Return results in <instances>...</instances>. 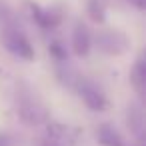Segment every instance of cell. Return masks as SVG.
<instances>
[{"mask_svg":"<svg viewBox=\"0 0 146 146\" xmlns=\"http://www.w3.org/2000/svg\"><path fill=\"white\" fill-rule=\"evenodd\" d=\"M0 42L4 44V48H6L10 54L22 58V60H26V62H32L34 56H36V54H34V46L30 44V40L26 38V34H24L16 24H12V26H2V32H0Z\"/></svg>","mask_w":146,"mask_h":146,"instance_id":"cell-1","label":"cell"},{"mask_svg":"<svg viewBox=\"0 0 146 146\" xmlns=\"http://www.w3.org/2000/svg\"><path fill=\"white\" fill-rule=\"evenodd\" d=\"M124 2L132 4V6L138 8V10H144V8H146V0H124Z\"/></svg>","mask_w":146,"mask_h":146,"instance_id":"cell-12","label":"cell"},{"mask_svg":"<svg viewBox=\"0 0 146 146\" xmlns=\"http://www.w3.org/2000/svg\"><path fill=\"white\" fill-rule=\"evenodd\" d=\"M42 146H60V142H56V140L48 138V140H44V144H42Z\"/></svg>","mask_w":146,"mask_h":146,"instance_id":"cell-14","label":"cell"},{"mask_svg":"<svg viewBox=\"0 0 146 146\" xmlns=\"http://www.w3.org/2000/svg\"><path fill=\"white\" fill-rule=\"evenodd\" d=\"M96 142L100 146H126L122 134L112 124H108V122H104V124L98 126V130H96Z\"/></svg>","mask_w":146,"mask_h":146,"instance_id":"cell-7","label":"cell"},{"mask_svg":"<svg viewBox=\"0 0 146 146\" xmlns=\"http://www.w3.org/2000/svg\"><path fill=\"white\" fill-rule=\"evenodd\" d=\"M90 48H92V36H90V30L84 22H76L74 24V30H72V50L76 56L80 58H86L90 54Z\"/></svg>","mask_w":146,"mask_h":146,"instance_id":"cell-6","label":"cell"},{"mask_svg":"<svg viewBox=\"0 0 146 146\" xmlns=\"http://www.w3.org/2000/svg\"><path fill=\"white\" fill-rule=\"evenodd\" d=\"M16 112H18L20 122L26 126H38V124L48 120L46 108L40 102H36L34 96L26 88H20L18 96H16Z\"/></svg>","mask_w":146,"mask_h":146,"instance_id":"cell-2","label":"cell"},{"mask_svg":"<svg viewBox=\"0 0 146 146\" xmlns=\"http://www.w3.org/2000/svg\"><path fill=\"white\" fill-rule=\"evenodd\" d=\"M28 10H30L32 20L42 30H54L56 26H60V22L64 18L62 10H58V8H42L40 4H34V2H28Z\"/></svg>","mask_w":146,"mask_h":146,"instance_id":"cell-5","label":"cell"},{"mask_svg":"<svg viewBox=\"0 0 146 146\" xmlns=\"http://www.w3.org/2000/svg\"><path fill=\"white\" fill-rule=\"evenodd\" d=\"M0 146H10V136L8 134H0Z\"/></svg>","mask_w":146,"mask_h":146,"instance_id":"cell-13","label":"cell"},{"mask_svg":"<svg viewBox=\"0 0 146 146\" xmlns=\"http://www.w3.org/2000/svg\"><path fill=\"white\" fill-rule=\"evenodd\" d=\"M86 12L92 18V22H96V24L106 22V2L104 0H88L86 2Z\"/></svg>","mask_w":146,"mask_h":146,"instance_id":"cell-9","label":"cell"},{"mask_svg":"<svg viewBox=\"0 0 146 146\" xmlns=\"http://www.w3.org/2000/svg\"><path fill=\"white\" fill-rule=\"evenodd\" d=\"M130 82L134 86V90L138 92V96H144V88H146V62L144 58H138L134 68L130 70Z\"/></svg>","mask_w":146,"mask_h":146,"instance_id":"cell-8","label":"cell"},{"mask_svg":"<svg viewBox=\"0 0 146 146\" xmlns=\"http://www.w3.org/2000/svg\"><path fill=\"white\" fill-rule=\"evenodd\" d=\"M48 52H50V56L56 62H66V58H68V50H66V46L60 40H52L48 44Z\"/></svg>","mask_w":146,"mask_h":146,"instance_id":"cell-11","label":"cell"},{"mask_svg":"<svg viewBox=\"0 0 146 146\" xmlns=\"http://www.w3.org/2000/svg\"><path fill=\"white\" fill-rule=\"evenodd\" d=\"M142 110L140 106H130L128 108V128L134 134H142Z\"/></svg>","mask_w":146,"mask_h":146,"instance_id":"cell-10","label":"cell"},{"mask_svg":"<svg viewBox=\"0 0 146 146\" xmlns=\"http://www.w3.org/2000/svg\"><path fill=\"white\" fill-rule=\"evenodd\" d=\"M96 46L108 56H120L130 48V40L124 32L118 30H102L96 36Z\"/></svg>","mask_w":146,"mask_h":146,"instance_id":"cell-4","label":"cell"},{"mask_svg":"<svg viewBox=\"0 0 146 146\" xmlns=\"http://www.w3.org/2000/svg\"><path fill=\"white\" fill-rule=\"evenodd\" d=\"M136 146H142V142H138V144H136Z\"/></svg>","mask_w":146,"mask_h":146,"instance_id":"cell-15","label":"cell"},{"mask_svg":"<svg viewBox=\"0 0 146 146\" xmlns=\"http://www.w3.org/2000/svg\"><path fill=\"white\" fill-rule=\"evenodd\" d=\"M72 86L76 88L80 100L84 102V106L92 112H106L110 108V100L106 98V94L90 80L86 78H76L72 82Z\"/></svg>","mask_w":146,"mask_h":146,"instance_id":"cell-3","label":"cell"}]
</instances>
